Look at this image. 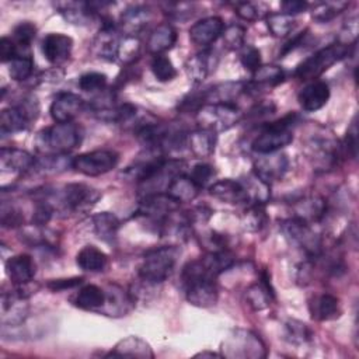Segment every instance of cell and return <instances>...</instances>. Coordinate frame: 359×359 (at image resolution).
<instances>
[{"mask_svg":"<svg viewBox=\"0 0 359 359\" xmlns=\"http://www.w3.org/2000/svg\"><path fill=\"white\" fill-rule=\"evenodd\" d=\"M223 358L259 359L266 356L265 344L262 339L248 330H233L222 342Z\"/></svg>","mask_w":359,"mask_h":359,"instance_id":"5","label":"cell"},{"mask_svg":"<svg viewBox=\"0 0 359 359\" xmlns=\"http://www.w3.org/2000/svg\"><path fill=\"white\" fill-rule=\"evenodd\" d=\"M195 356H202V358H205V356H209V358H222V353H216V352H210V351H203V352L196 353Z\"/></svg>","mask_w":359,"mask_h":359,"instance_id":"59","label":"cell"},{"mask_svg":"<svg viewBox=\"0 0 359 359\" xmlns=\"http://www.w3.org/2000/svg\"><path fill=\"white\" fill-rule=\"evenodd\" d=\"M107 358H154V353L150 345L139 337H128L121 339L109 353L105 355Z\"/></svg>","mask_w":359,"mask_h":359,"instance_id":"27","label":"cell"},{"mask_svg":"<svg viewBox=\"0 0 359 359\" xmlns=\"http://www.w3.org/2000/svg\"><path fill=\"white\" fill-rule=\"evenodd\" d=\"M280 230L290 244L302 248L309 258H317L321 254V238L309 223L292 217L280 223Z\"/></svg>","mask_w":359,"mask_h":359,"instance_id":"7","label":"cell"},{"mask_svg":"<svg viewBox=\"0 0 359 359\" xmlns=\"http://www.w3.org/2000/svg\"><path fill=\"white\" fill-rule=\"evenodd\" d=\"M199 189L201 188L191 180V177H188L182 172L172 178L165 194H168L172 199H175L178 203H181V202L194 201L198 196Z\"/></svg>","mask_w":359,"mask_h":359,"instance_id":"31","label":"cell"},{"mask_svg":"<svg viewBox=\"0 0 359 359\" xmlns=\"http://www.w3.org/2000/svg\"><path fill=\"white\" fill-rule=\"evenodd\" d=\"M243 93H245V83H241V81L220 83L203 90L205 104H219V102L236 104L234 101Z\"/></svg>","mask_w":359,"mask_h":359,"instance_id":"26","label":"cell"},{"mask_svg":"<svg viewBox=\"0 0 359 359\" xmlns=\"http://www.w3.org/2000/svg\"><path fill=\"white\" fill-rule=\"evenodd\" d=\"M285 80L283 69L276 65L259 66L258 70L252 73V80L245 83V93H258L259 90H266L280 84Z\"/></svg>","mask_w":359,"mask_h":359,"instance_id":"23","label":"cell"},{"mask_svg":"<svg viewBox=\"0 0 359 359\" xmlns=\"http://www.w3.org/2000/svg\"><path fill=\"white\" fill-rule=\"evenodd\" d=\"M266 215L262 202H257L244 212V227L250 231H258L265 226Z\"/></svg>","mask_w":359,"mask_h":359,"instance_id":"45","label":"cell"},{"mask_svg":"<svg viewBox=\"0 0 359 359\" xmlns=\"http://www.w3.org/2000/svg\"><path fill=\"white\" fill-rule=\"evenodd\" d=\"M348 45L344 43H331L325 48L318 49L317 52H314L311 56H309L307 59H304L297 67L294 74L304 81L309 80H316L317 77H320L323 73H325L331 66H334L337 62H339L341 59L346 57L351 53V48Z\"/></svg>","mask_w":359,"mask_h":359,"instance_id":"4","label":"cell"},{"mask_svg":"<svg viewBox=\"0 0 359 359\" xmlns=\"http://www.w3.org/2000/svg\"><path fill=\"white\" fill-rule=\"evenodd\" d=\"M36 28L29 21L20 22L14 31H13V41L17 45L18 53H29L31 52V43L35 39Z\"/></svg>","mask_w":359,"mask_h":359,"instance_id":"41","label":"cell"},{"mask_svg":"<svg viewBox=\"0 0 359 359\" xmlns=\"http://www.w3.org/2000/svg\"><path fill=\"white\" fill-rule=\"evenodd\" d=\"M243 118V112L236 104L219 102L205 104L196 111V121L201 128L215 132L227 130L237 125Z\"/></svg>","mask_w":359,"mask_h":359,"instance_id":"6","label":"cell"},{"mask_svg":"<svg viewBox=\"0 0 359 359\" xmlns=\"http://www.w3.org/2000/svg\"><path fill=\"white\" fill-rule=\"evenodd\" d=\"M107 293V300L101 311L107 313L108 316H122L128 313L132 304V299L129 297L125 290L116 285H108Z\"/></svg>","mask_w":359,"mask_h":359,"instance_id":"34","label":"cell"},{"mask_svg":"<svg viewBox=\"0 0 359 359\" xmlns=\"http://www.w3.org/2000/svg\"><path fill=\"white\" fill-rule=\"evenodd\" d=\"M93 227L98 238L111 243L118 233L119 229V220L114 213L109 212H101L93 216Z\"/></svg>","mask_w":359,"mask_h":359,"instance_id":"37","label":"cell"},{"mask_svg":"<svg viewBox=\"0 0 359 359\" xmlns=\"http://www.w3.org/2000/svg\"><path fill=\"white\" fill-rule=\"evenodd\" d=\"M150 67H151V72H153L154 77L158 81H163V83L164 81H171L177 76V69L174 67L170 57H167L164 55L154 56L153 60H151Z\"/></svg>","mask_w":359,"mask_h":359,"instance_id":"44","label":"cell"},{"mask_svg":"<svg viewBox=\"0 0 359 359\" xmlns=\"http://www.w3.org/2000/svg\"><path fill=\"white\" fill-rule=\"evenodd\" d=\"M17 56V45L11 38L3 36L0 39V59L3 63L11 62Z\"/></svg>","mask_w":359,"mask_h":359,"instance_id":"57","label":"cell"},{"mask_svg":"<svg viewBox=\"0 0 359 359\" xmlns=\"http://www.w3.org/2000/svg\"><path fill=\"white\" fill-rule=\"evenodd\" d=\"M297 118L296 112H289L283 118L266 123L252 140L251 149L259 154H269L286 147L293 142L292 126L297 122Z\"/></svg>","mask_w":359,"mask_h":359,"instance_id":"3","label":"cell"},{"mask_svg":"<svg viewBox=\"0 0 359 359\" xmlns=\"http://www.w3.org/2000/svg\"><path fill=\"white\" fill-rule=\"evenodd\" d=\"M101 198V194L90 185L73 182L63 187L57 201L69 212H87Z\"/></svg>","mask_w":359,"mask_h":359,"instance_id":"9","label":"cell"},{"mask_svg":"<svg viewBox=\"0 0 359 359\" xmlns=\"http://www.w3.org/2000/svg\"><path fill=\"white\" fill-rule=\"evenodd\" d=\"M107 86V76L100 72H88L80 76L79 87L86 93L102 91Z\"/></svg>","mask_w":359,"mask_h":359,"instance_id":"48","label":"cell"},{"mask_svg":"<svg viewBox=\"0 0 359 359\" xmlns=\"http://www.w3.org/2000/svg\"><path fill=\"white\" fill-rule=\"evenodd\" d=\"M348 6L349 3L346 1H323L313 7L311 17L318 22H328Z\"/></svg>","mask_w":359,"mask_h":359,"instance_id":"42","label":"cell"},{"mask_svg":"<svg viewBox=\"0 0 359 359\" xmlns=\"http://www.w3.org/2000/svg\"><path fill=\"white\" fill-rule=\"evenodd\" d=\"M217 62L219 57L212 49H203L202 52L189 56L185 62V70L189 80L194 84H201L215 72Z\"/></svg>","mask_w":359,"mask_h":359,"instance_id":"15","label":"cell"},{"mask_svg":"<svg viewBox=\"0 0 359 359\" xmlns=\"http://www.w3.org/2000/svg\"><path fill=\"white\" fill-rule=\"evenodd\" d=\"M83 282L81 276H74V278H65V279H53L46 283V286L53 290V292H60L66 289H72L79 286Z\"/></svg>","mask_w":359,"mask_h":359,"instance_id":"56","label":"cell"},{"mask_svg":"<svg viewBox=\"0 0 359 359\" xmlns=\"http://www.w3.org/2000/svg\"><path fill=\"white\" fill-rule=\"evenodd\" d=\"M280 7L283 10L282 13H286L289 15H294V14L303 13L309 7V4L306 1H300V0H292V1L289 0V1H283L280 4Z\"/></svg>","mask_w":359,"mask_h":359,"instance_id":"58","label":"cell"},{"mask_svg":"<svg viewBox=\"0 0 359 359\" xmlns=\"http://www.w3.org/2000/svg\"><path fill=\"white\" fill-rule=\"evenodd\" d=\"M34 60L32 56L18 55L8 63V74L15 81H25L32 76Z\"/></svg>","mask_w":359,"mask_h":359,"instance_id":"43","label":"cell"},{"mask_svg":"<svg viewBox=\"0 0 359 359\" xmlns=\"http://www.w3.org/2000/svg\"><path fill=\"white\" fill-rule=\"evenodd\" d=\"M344 149L346 150V153L351 156V157H356V150H358V128H356V119L352 121L348 132H346V136H345V144H344Z\"/></svg>","mask_w":359,"mask_h":359,"instance_id":"55","label":"cell"},{"mask_svg":"<svg viewBox=\"0 0 359 359\" xmlns=\"http://www.w3.org/2000/svg\"><path fill=\"white\" fill-rule=\"evenodd\" d=\"M223 43L227 49L231 50H238L244 46V39H245V28L238 25V24H233L229 25L227 28H224L223 34Z\"/></svg>","mask_w":359,"mask_h":359,"instance_id":"47","label":"cell"},{"mask_svg":"<svg viewBox=\"0 0 359 359\" xmlns=\"http://www.w3.org/2000/svg\"><path fill=\"white\" fill-rule=\"evenodd\" d=\"M206 269L209 273L215 278H217L220 273L227 271L234 264V257L229 250H217V251H209L202 258Z\"/></svg>","mask_w":359,"mask_h":359,"instance_id":"39","label":"cell"},{"mask_svg":"<svg viewBox=\"0 0 359 359\" xmlns=\"http://www.w3.org/2000/svg\"><path fill=\"white\" fill-rule=\"evenodd\" d=\"M187 300L196 307H210L217 302V286L215 278L202 276L182 285Z\"/></svg>","mask_w":359,"mask_h":359,"instance_id":"13","label":"cell"},{"mask_svg":"<svg viewBox=\"0 0 359 359\" xmlns=\"http://www.w3.org/2000/svg\"><path fill=\"white\" fill-rule=\"evenodd\" d=\"M180 203L168 194H156L142 198L137 213L157 223L161 229L164 223L177 212Z\"/></svg>","mask_w":359,"mask_h":359,"instance_id":"11","label":"cell"},{"mask_svg":"<svg viewBox=\"0 0 359 359\" xmlns=\"http://www.w3.org/2000/svg\"><path fill=\"white\" fill-rule=\"evenodd\" d=\"M247 302L248 304L254 309V310H262L265 307H268L271 299L273 297V290L271 287L269 279L266 275L262 276L259 283L252 285L247 293H245Z\"/></svg>","mask_w":359,"mask_h":359,"instance_id":"38","label":"cell"},{"mask_svg":"<svg viewBox=\"0 0 359 359\" xmlns=\"http://www.w3.org/2000/svg\"><path fill=\"white\" fill-rule=\"evenodd\" d=\"M121 38L118 29L111 20H105L98 35L94 39V52L98 57L104 60H115L118 59Z\"/></svg>","mask_w":359,"mask_h":359,"instance_id":"16","label":"cell"},{"mask_svg":"<svg viewBox=\"0 0 359 359\" xmlns=\"http://www.w3.org/2000/svg\"><path fill=\"white\" fill-rule=\"evenodd\" d=\"M240 62L247 70L254 73L261 66V52L252 45H244L240 49Z\"/></svg>","mask_w":359,"mask_h":359,"instance_id":"49","label":"cell"},{"mask_svg":"<svg viewBox=\"0 0 359 359\" xmlns=\"http://www.w3.org/2000/svg\"><path fill=\"white\" fill-rule=\"evenodd\" d=\"M0 167L1 171L24 174L36 167V158L27 150L3 147L0 150Z\"/></svg>","mask_w":359,"mask_h":359,"instance_id":"19","label":"cell"},{"mask_svg":"<svg viewBox=\"0 0 359 359\" xmlns=\"http://www.w3.org/2000/svg\"><path fill=\"white\" fill-rule=\"evenodd\" d=\"M24 222L22 212L13 205H1V224L4 227H18Z\"/></svg>","mask_w":359,"mask_h":359,"instance_id":"52","label":"cell"},{"mask_svg":"<svg viewBox=\"0 0 359 359\" xmlns=\"http://www.w3.org/2000/svg\"><path fill=\"white\" fill-rule=\"evenodd\" d=\"M119 154L114 150H94L73 157L72 168L87 177L102 175L116 167Z\"/></svg>","mask_w":359,"mask_h":359,"instance_id":"8","label":"cell"},{"mask_svg":"<svg viewBox=\"0 0 359 359\" xmlns=\"http://www.w3.org/2000/svg\"><path fill=\"white\" fill-rule=\"evenodd\" d=\"M83 140V129L74 122L55 123L42 129L35 139L38 151L46 154H67Z\"/></svg>","mask_w":359,"mask_h":359,"instance_id":"1","label":"cell"},{"mask_svg":"<svg viewBox=\"0 0 359 359\" xmlns=\"http://www.w3.org/2000/svg\"><path fill=\"white\" fill-rule=\"evenodd\" d=\"M236 14L245 21H257L261 18V11L257 4L250 1H240L236 4Z\"/></svg>","mask_w":359,"mask_h":359,"instance_id":"54","label":"cell"},{"mask_svg":"<svg viewBox=\"0 0 359 359\" xmlns=\"http://www.w3.org/2000/svg\"><path fill=\"white\" fill-rule=\"evenodd\" d=\"M294 17L286 13H271L266 15V27L273 36L283 38L294 28Z\"/></svg>","mask_w":359,"mask_h":359,"instance_id":"40","label":"cell"},{"mask_svg":"<svg viewBox=\"0 0 359 359\" xmlns=\"http://www.w3.org/2000/svg\"><path fill=\"white\" fill-rule=\"evenodd\" d=\"M107 293L97 285H84L76 294L73 303L83 310H100L104 307Z\"/></svg>","mask_w":359,"mask_h":359,"instance_id":"32","label":"cell"},{"mask_svg":"<svg viewBox=\"0 0 359 359\" xmlns=\"http://www.w3.org/2000/svg\"><path fill=\"white\" fill-rule=\"evenodd\" d=\"M73 49V39L60 32L48 34L42 41V53L52 65H60L69 59Z\"/></svg>","mask_w":359,"mask_h":359,"instance_id":"18","label":"cell"},{"mask_svg":"<svg viewBox=\"0 0 359 359\" xmlns=\"http://www.w3.org/2000/svg\"><path fill=\"white\" fill-rule=\"evenodd\" d=\"M209 192L213 198L226 203H233V205L244 203L250 199L247 188L241 185L238 181H234L230 178L215 182L213 185H210Z\"/></svg>","mask_w":359,"mask_h":359,"instance_id":"22","label":"cell"},{"mask_svg":"<svg viewBox=\"0 0 359 359\" xmlns=\"http://www.w3.org/2000/svg\"><path fill=\"white\" fill-rule=\"evenodd\" d=\"M60 15L70 24L84 25L95 17L90 1H57L53 4Z\"/></svg>","mask_w":359,"mask_h":359,"instance_id":"24","label":"cell"},{"mask_svg":"<svg viewBox=\"0 0 359 359\" xmlns=\"http://www.w3.org/2000/svg\"><path fill=\"white\" fill-rule=\"evenodd\" d=\"M180 250L174 245H163L149 250L139 266V276L150 285L167 280L177 265Z\"/></svg>","mask_w":359,"mask_h":359,"instance_id":"2","label":"cell"},{"mask_svg":"<svg viewBox=\"0 0 359 359\" xmlns=\"http://www.w3.org/2000/svg\"><path fill=\"white\" fill-rule=\"evenodd\" d=\"M177 42V31L168 22L157 25L149 35L146 49L149 53L157 56L170 50Z\"/></svg>","mask_w":359,"mask_h":359,"instance_id":"25","label":"cell"},{"mask_svg":"<svg viewBox=\"0 0 359 359\" xmlns=\"http://www.w3.org/2000/svg\"><path fill=\"white\" fill-rule=\"evenodd\" d=\"M139 41L135 36H126L123 39H121V45H119V52H118V57L122 59L125 63H132L135 62L137 52H139Z\"/></svg>","mask_w":359,"mask_h":359,"instance_id":"50","label":"cell"},{"mask_svg":"<svg viewBox=\"0 0 359 359\" xmlns=\"http://www.w3.org/2000/svg\"><path fill=\"white\" fill-rule=\"evenodd\" d=\"M36 272L34 258L28 254H18L6 261V273L14 285H22L32 280Z\"/></svg>","mask_w":359,"mask_h":359,"instance_id":"21","label":"cell"},{"mask_svg":"<svg viewBox=\"0 0 359 359\" xmlns=\"http://www.w3.org/2000/svg\"><path fill=\"white\" fill-rule=\"evenodd\" d=\"M31 119L17 105L4 108L0 114V132L1 135H11L25 130Z\"/></svg>","mask_w":359,"mask_h":359,"instance_id":"33","label":"cell"},{"mask_svg":"<svg viewBox=\"0 0 359 359\" xmlns=\"http://www.w3.org/2000/svg\"><path fill=\"white\" fill-rule=\"evenodd\" d=\"M293 210H294V217L310 224L324 217L327 210V203L320 196H316V195L306 196L300 201H296V203L293 205Z\"/></svg>","mask_w":359,"mask_h":359,"instance_id":"29","label":"cell"},{"mask_svg":"<svg viewBox=\"0 0 359 359\" xmlns=\"http://www.w3.org/2000/svg\"><path fill=\"white\" fill-rule=\"evenodd\" d=\"M216 144V132L205 128H199L188 133V146L196 157H209Z\"/></svg>","mask_w":359,"mask_h":359,"instance_id":"30","label":"cell"},{"mask_svg":"<svg viewBox=\"0 0 359 359\" xmlns=\"http://www.w3.org/2000/svg\"><path fill=\"white\" fill-rule=\"evenodd\" d=\"M300 107L307 112H314L323 108L330 100V87L325 81L314 80L303 87L297 95Z\"/></svg>","mask_w":359,"mask_h":359,"instance_id":"20","label":"cell"},{"mask_svg":"<svg viewBox=\"0 0 359 359\" xmlns=\"http://www.w3.org/2000/svg\"><path fill=\"white\" fill-rule=\"evenodd\" d=\"M151 11L146 6H130L121 14V27L126 36H135L150 21Z\"/></svg>","mask_w":359,"mask_h":359,"instance_id":"28","label":"cell"},{"mask_svg":"<svg viewBox=\"0 0 359 359\" xmlns=\"http://www.w3.org/2000/svg\"><path fill=\"white\" fill-rule=\"evenodd\" d=\"M52 215H53V205L46 199H39L32 213V223L35 226H45L52 219Z\"/></svg>","mask_w":359,"mask_h":359,"instance_id":"51","label":"cell"},{"mask_svg":"<svg viewBox=\"0 0 359 359\" xmlns=\"http://www.w3.org/2000/svg\"><path fill=\"white\" fill-rule=\"evenodd\" d=\"M84 108V101L74 93H59L49 108L50 116L56 123L72 122Z\"/></svg>","mask_w":359,"mask_h":359,"instance_id":"14","label":"cell"},{"mask_svg":"<svg viewBox=\"0 0 359 359\" xmlns=\"http://www.w3.org/2000/svg\"><path fill=\"white\" fill-rule=\"evenodd\" d=\"M285 328H286L287 339L293 344H306L311 339L310 328L299 320H289L285 324Z\"/></svg>","mask_w":359,"mask_h":359,"instance_id":"46","label":"cell"},{"mask_svg":"<svg viewBox=\"0 0 359 359\" xmlns=\"http://www.w3.org/2000/svg\"><path fill=\"white\" fill-rule=\"evenodd\" d=\"M223 31H224V22L220 17H216V15L205 17L196 21L189 28V38L195 45L206 48L212 45L219 36H222Z\"/></svg>","mask_w":359,"mask_h":359,"instance_id":"17","label":"cell"},{"mask_svg":"<svg viewBox=\"0 0 359 359\" xmlns=\"http://www.w3.org/2000/svg\"><path fill=\"white\" fill-rule=\"evenodd\" d=\"M307 150L314 164L320 165L323 170H327L338 164L342 147L332 136L317 133L307 142Z\"/></svg>","mask_w":359,"mask_h":359,"instance_id":"10","label":"cell"},{"mask_svg":"<svg viewBox=\"0 0 359 359\" xmlns=\"http://www.w3.org/2000/svg\"><path fill=\"white\" fill-rule=\"evenodd\" d=\"M191 180L199 187L202 188L203 185L208 184V181L213 177V167L206 164V163H199L196 165H194L192 171H191Z\"/></svg>","mask_w":359,"mask_h":359,"instance_id":"53","label":"cell"},{"mask_svg":"<svg viewBox=\"0 0 359 359\" xmlns=\"http://www.w3.org/2000/svg\"><path fill=\"white\" fill-rule=\"evenodd\" d=\"M289 160L286 154L275 151L269 154H261L254 163V174L255 177L266 185L280 180L287 171Z\"/></svg>","mask_w":359,"mask_h":359,"instance_id":"12","label":"cell"},{"mask_svg":"<svg viewBox=\"0 0 359 359\" xmlns=\"http://www.w3.org/2000/svg\"><path fill=\"white\" fill-rule=\"evenodd\" d=\"M107 262H108V257L105 255V252H102L100 248L94 245L83 247L76 257V264L79 265V268L87 272L104 271L107 266Z\"/></svg>","mask_w":359,"mask_h":359,"instance_id":"35","label":"cell"},{"mask_svg":"<svg viewBox=\"0 0 359 359\" xmlns=\"http://www.w3.org/2000/svg\"><path fill=\"white\" fill-rule=\"evenodd\" d=\"M310 313L320 321L332 320L339 316V300L330 293H323L310 303Z\"/></svg>","mask_w":359,"mask_h":359,"instance_id":"36","label":"cell"}]
</instances>
